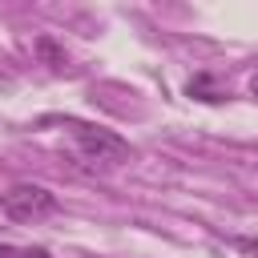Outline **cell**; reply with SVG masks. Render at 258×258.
<instances>
[{
  "instance_id": "6da1fadb",
  "label": "cell",
  "mask_w": 258,
  "mask_h": 258,
  "mask_svg": "<svg viewBox=\"0 0 258 258\" xmlns=\"http://www.w3.org/2000/svg\"><path fill=\"white\" fill-rule=\"evenodd\" d=\"M64 129H69L73 145L97 165H121L129 157V141L117 137L113 129H101V125H89V121H64Z\"/></svg>"
},
{
  "instance_id": "7a4b0ae2",
  "label": "cell",
  "mask_w": 258,
  "mask_h": 258,
  "mask_svg": "<svg viewBox=\"0 0 258 258\" xmlns=\"http://www.w3.org/2000/svg\"><path fill=\"white\" fill-rule=\"evenodd\" d=\"M0 210L12 222H44V218H52L60 210V202H56L52 189L32 185V181H20V185H12V189L0 194Z\"/></svg>"
},
{
  "instance_id": "3957f363",
  "label": "cell",
  "mask_w": 258,
  "mask_h": 258,
  "mask_svg": "<svg viewBox=\"0 0 258 258\" xmlns=\"http://www.w3.org/2000/svg\"><path fill=\"white\" fill-rule=\"evenodd\" d=\"M36 52L44 56V64H48V69H64V64H69L64 48H60V44H56L52 36H36Z\"/></svg>"
},
{
  "instance_id": "277c9868",
  "label": "cell",
  "mask_w": 258,
  "mask_h": 258,
  "mask_svg": "<svg viewBox=\"0 0 258 258\" xmlns=\"http://www.w3.org/2000/svg\"><path fill=\"white\" fill-rule=\"evenodd\" d=\"M20 258H48V254H44V250H24Z\"/></svg>"
},
{
  "instance_id": "5b68a950",
  "label": "cell",
  "mask_w": 258,
  "mask_h": 258,
  "mask_svg": "<svg viewBox=\"0 0 258 258\" xmlns=\"http://www.w3.org/2000/svg\"><path fill=\"white\" fill-rule=\"evenodd\" d=\"M250 89H254V97H258V77H254V81H250Z\"/></svg>"
},
{
  "instance_id": "8992f818",
  "label": "cell",
  "mask_w": 258,
  "mask_h": 258,
  "mask_svg": "<svg viewBox=\"0 0 258 258\" xmlns=\"http://www.w3.org/2000/svg\"><path fill=\"white\" fill-rule=\"evenodd\" d=\"M0 258H8V250H4V246H0Z\"/></svg>"
}]
</instances>
